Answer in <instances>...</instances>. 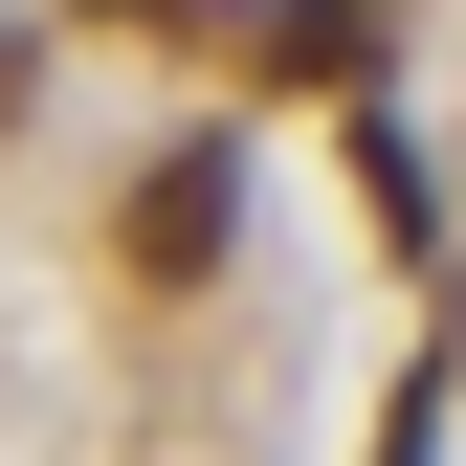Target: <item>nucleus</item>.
Instances as JSON below:
<instances>
[{
	"instance_id": "nucleus-1",
	"label": "nucleus",
	"mask_w": 466,
	"mask_h": 466,
	"mask_svg": "<svg viewBox=\"0 0 466 466\" xmlns=\"http://www.w3.org/2000/svg\"><path fill=\"white\" fill-rule=\"evenodd\" d=\"M222 222H245V156L178 134V156L134 178V289H200V267H222Z\"/></svg>"
},
{
	"instance_id": "nucleus-2",
	"label": "nucleus",
	"mask_w": 466,
	"mask_h": 466,
	"mask_svg": "<svg viewBox=\"0 0 466 466\" xmlns=\"http://www.w3.org/2000/svg\"><path fill=\"white\" fill-rule=\"evenodd\" d=\"M267 89H333V111H356L378 89V23H356V0H289V23H267Z\"/></svg>"
},
{
	"instance_id": "nucleus-3",
	"label": "nucleus",
	"mask_w": 466,
	"mask_h": 466,
	"mask_svg": "<svg viewBox=\"0 0 466 466\" xmlns=\"http://www.w3.org/2000/svg\"><path fill=\"white\" fill-rule=\"evenodd\" d=\"M378 466H422V400H400V422H378Z\"/></svg>"
},
{
	"instance_id": "nucleus-4",
	"label": "nucleus",
	"mask_w": 466,
	"mask_h": 466,
	"mask_svg": "<svg viewBox=\"0 0 466 466\" xmlns=\"http://www.w3.org/2000/svg\"><path fill=\"white\" fill-rule=\"evenodd\" d=\"M0 111H23V45H0Z\"/></svg>"
}]
</instances>
